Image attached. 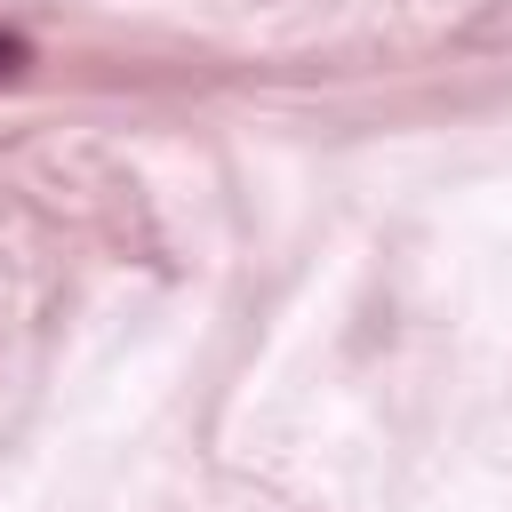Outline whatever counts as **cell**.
Returning <instances> with one entry per match:
<instances>
[{"label":"cell","instance_id":"cell-1","mask_svg":"<svg viewBox=\"0 0 512 512\" xmlns=\"http://www.w3.org/2000/svg\"><path fill=\"white\" fill-rule=\"evenodd\" d=\"M24 64H32V40L24 32H0V80H16Z\"/></svg>","mask_w":512,"mask_h":512}]
</instances>
